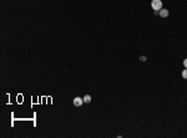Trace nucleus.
<instances>
[{
    "instance_id": "nucleus-1",
    "label": "nucleus",
    "mask_w": 187,
    "mask_h": 138,
    "mask_svg": "<svg viewBox=\"0 0 187 138\" xmlns=\"http://www.w3.org/2000/svg\"><path fill=\"white\" fill-rule=\"evenodd\" d=\"M151 8L155 11H160V10L162 9V1L161 0H152L151 1Z\"/></svg>"
},
{
    "instance_id": "nucleus-2",
    "label": "nucleus",
    "mask_w": 187,
    "mask_h": 138,
    "mask_svg": "<svg viewBox=\"0 0 187 138\" xmlns=\"http://www.w3.org/2000/svg\"><path fill=\"white\" fill-rule=\"evenodd\" d=\"M82 103H84V98H81V97H75L74 98V105L76 107H80Z\"/></svg>"
},
{
    "instance_id": "nucleus-3",
    "label": "nucleus",
    "mask_w": 187,
    "mask_h": 138,
    "mask_svg": "<svg viewBox=\"0 0 187 138\" xmlns=\"http://www.w3.org/2000/svg\"><path fill=\"white\" fill-rule=\"evenodd\" d=\"M158 14H160V16H161V18H167L170 13H168L167 9H161L160 11H158Z\"/></svg>"
},
{
    "instance_id": "nucleus-4",
    "label": "nucleus",
    "mask_w": 187,
    "mask_h": 138,
    "mask_svg": "<svg viewBox=\"0 0 187 138\" xmlns=\"http://www.w3.org/2000/svg\"><path fill=\"white\" fill-rule=\"evenodd\" d=\"M84 102H86V103H90L91 102V96L90 95H86L84 97Z\"/></svg>"
},
{
    "instance_id": "nucleus-5",
    "label": "nucleus",
    "mask_w": 187,
    "mask_h": 138,
    "mask_svg": "<svg viewBox=\"0 0 187 138\" xmlns=\"http://www.w3.org/2000/svg\"><path fill=\"white\" fill-rule=\"evenodd\" d=\"M182 78H185V80H187V68H186V70H183V71H182Z\"/></svg>"
},
{
    "instance_id": "nucleus-6",
    "label": "nucleus",
    "mask_w": 187,
    "mask_h": 138,
    "mask_svg": "<svg viewBox=\"0 0 187 138\" xmlns=\"http://www.w3.org/2000/svg\"><path fill=\"white\" fill-rule=\"evenodd\" d=\"M183 66L187 68V59H185V60H183Z\"/></svg>"
}]
</instances>
